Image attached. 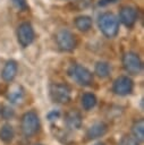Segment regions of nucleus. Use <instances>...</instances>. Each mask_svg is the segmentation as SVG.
I'll return each instance as SVG.
<instances>
[{
  "label": "nucleus",
  "mask_w": 144,
  "mask_h": 145,
  "mask_svg": "<svg viewBox=\"0 0 144 145\" xmlns=\"http://www.w3.org/2000/svg\"><path fill=\"white\" fill-rule=\"evenodd\" d=\"M40 127H41L40 117L34 110H29L22 116L20 130L26 137H32L36 135L40 130Z\"/></svg>",
  "instance_id": "f257e3e1"
},
{
  "label": "nucleus",
  "mask_w": 144,
  "mask_h": 145,
  "mask_svg": "<svg viewBox=\"0 0 144 145\" xmlns=\"http://www.w3.org/2000/svg\"><path fill=\"white\" fill-rule=\"evenodd\" d=\"M98 25L102 34L109 39L115 37L119 31V20L112 12H104L99 17Z\"/></svg>",
  "instance_id": "f03ea898"
},
{
  "label": "nucleus",
  "mask_w": 144,
  "mask_h": 145,
  "mask_svg": "<svg viewBox=\"0 0 144 145\" xmlns=\"http://www.w3.org/2000/svg\"><path fill=\"white\" fill-rule=\"evenodd\" d=\"M68 74L81 86H91L93 84V74L82 65H73Z\"/></svg>",
  "instance_id": "7ed1b4c3"
},
{
  "label": "nucleus",
  "mask_w": 144,
  "mask_h": 145,
  "mask_svg": "<svg viewBox=\"0 0 144 145\" xmlns=\"http://www.w3.org/2000/svg\"><path fill=\"white\" fill-rule=\"evenodd\" d=\"M50 97L52 102L59 103V104H67L71 100V91L70 87L66 84L57 83L52 84L50 86Z\"/></svg>",
  "instance_id": "20e7f679"
},
{
  "label": "nucleus",
  "mask_w": 144,
  "mask_h": 145,
  "mask_svg": "<svg viewBox=\"0 0 144 145\" xmlns=\"http://www.w3.org/2000/svg\"><path fill=\"white\" fill-rule=\"evenodd\" d=\"M56 42L61 51L70 52L77 46V39L68 29H60L56 35Z\"/></svg>",
  "instance_id": "39448f33"
},
{
  "label": "nucleus",
  "mask_w": 144,
  "mask_h": 145,
  "mask_svg": "<svg viewBox=\"0 0 144 145\" xmlns=\"http://www.w3.org/2000/svg\"><path fill=\"white\" fill-rule=\"evenodd\" d=\"M122 66L124 69L129 75H139L143 70V63L139 56L135 52H127L122 57Z\"/></svg>",
  "instance_id": "423d86ee"
},
{
  "label": "nucleus",
  "mask_w": 144,
  "mask_h": 145,
  "mask_svg": "<svg viewBox=\"0 0 144 145\" xmlns=\"http://www.w3.org/2000/svg\"><path fill=\"white\" fill-rule=\"evenodd\" d=\"M134 89V82L128 76H119L112 83V92L118 96H127Z\"/></svg>",
  "instance_id": "0eeeda50"
},
{
  "label": "nucleus",
  "mask_w": 144,
  "mask_h": 145,
  "mask_svg": "<svg viewBox=\"0 0 144 145\" xmlns=\"http://www.w3.org/2000/svg\"><path fill=\"white\" fill-rule=\"evenodd\" d=\"M35 33L29 23H23L17 28V41L23 48H27L34 41Z\"/></svg>",
  "instance_id": "6e6552de"
},
{
  "label": "nucleus",
  "mask_w": 144,
  "mask_h": 145,
  "mask_svg": "<svg viewBox=\"0 0 144 145\" xmlns=\"http://www.w3.org/2000/svg\"><path fill=\"white\" fill-rule=\"evenodd\" d=\"M107 133H108V125L103 121H96L87 128L85 137L87 140H94L103 137Z\"/></svg>",
  "instance_id": "1a4fd4ad"
},
{
  "label": "nucleus",
  "mask_w": 144,
  "mask_h": 145,
  "mask_svg": "<svg viewBox=\"0 0 144 145\" xmlns=\"http://www.w3.org/2000/svg\"><path fill=\"white\" fill-rule=\"evenodd\" d=\"M119 18H120V22L126 27H132L136 23L137 11L134 7H130V6L122 7L120 10V14H119Z\"/></svg>",
  "instance_id": "9d476101"
},
{
  "label": "nucleus",
  "mask_w": 144,
  "mask_h": 145,
  "mask_svg": "<svg viewBox=\"0 0 144 145\" xmlns=\"http://www.w3.org/2000/svg\"><path fill=\"white\" fill-rule=\"evenodd\" d=\"M65 122H66V126L69 129H71V130H78L82 127L83 117H82V114L77 110H71V111H69L66 114Z\"/></svg>",
  "instance_id": "9b49d317"
},
{
  "label": "nucleus",
  "mask_w": 144,
  "mask_h": 145,
  "mask_svg": "<svg viewBox=\"0 0 144 145\" xmlns=\"http://www.w3.org/2000/svg\"><path fill=\"white\" fill-rule=\"evenodd\" d=\"M18 71V65L15 60H8L6 65L3 66V69L1 71V77L5 82L10 83L15 79Z\"/></svg>",
  "instance_id": "f8f14e48"
},
{
  "label": "nucleus",
  "mask_w": 144,
  "mask_h": 145,
  "mask_svg": "<svg viewBox=\"0 0 144 145\" xmlns=\"http://www.w3.org/2000/svg\"><path fill=\"white\" fill-rule=\"evenodd\" d=\"M15 138V129L10 123H3L0 127V140L6 144L9 145L12 143Z\"/></svg>",
  "instance_id": "ddd939ff"
},
{
  "label": "nucleus",
  "mask_w": 144,
  "mask_h": 145,
  "mask_svg": "<svg viewBox=\"0 0 144 145\" xmlns=\"http://www.w3.org/2000/svg\"><path fill=\"white\" fill-rule=\"evenodd\" d=\"M24 95H25L24 88L19 85H16V86H14L12 88L9 89V92L7 94V97H8V101L10 103L18 104L19 102H22L24 100Z\"/></svg>",
  "instance_id": "4468645a"
},
{
  "label": "nucleus",
  "mask_w": 144,
  "mask_h": 145,
  "mask_svg": "<svg viewBox=\"0 0 144 145\" xmlns=\"http://www.w3.org/2000/svg\"><path fill=\"white\" fill-rule=\"evenodd\" d=\"M96 103H98V97L92 92H86L81 97V104L85 111L92 110L96 105Z\"/></svg>",
  "instance_id": "2eb2a0df"
},
{
  "label": "nucleus",
  "mask_w": 144,
  "mask_h": 145,
  "mask_svg": "<svg viewBox=\"0 0 144 145\" xmlns=\"http://www.w3.org/2000/svg\"><path fill=\"white\" fill-rule=\"evenodd\" d=\"M132 134L133 136L141 143L144 139V120L138 119L132 126Z\"/></svg>",
  "instance_id": "dca6fc26"
},
{
  "label": "nucleus",
  "mask_w": 144,
  "mask_h": 145,
  "mask_svg": "<svg viewBox=\"0 0 144 145\" xmlns=\"http://www.w3.org/2000/svg\"><path fill=\"white\" fill-rule=\"evenodd\" d=\"M75 26L82 32H87L92 26V19L88 16H79L75 19Z\"/></svg>",
  "instance_id": "f3484780"
},
{
  "label": "nucleus",
  "mask_w": 144,
  "mask_h": 145,
  "mask_svg": "<svg viewBox=\"0 0 144 145\" xmlns=\"http://www.w3.org/2000/svg\"><path fill=\"white\" fill-rule=\"evenodd\" d=\"M94 72L100 78H107L110 75V65L105 61H99L95 65Z\"/></svg>",
  "instance_id": "a211bd4d"
},
{
  "label": "nucleus",
  "mask_w": 144,
  "mask_h": 145,
  "mask_svg": "<svg viewBox=\"0 0 144 145\" xmlns=\"http://www.w3.org/2000/svg\"><path fill=\"white\" fill-rule=\"evenodd\" d=\"M0 116L5 120H10L15 117V110L10 105H3L0 108Z\"/></svg>",
  "instance_id": "6ab92c4d"
},
{
  "label": "nucleus",
  "mask_w": 144,
  "mask_h": 145,
  "mask_svg": "<svg viewBox=\"0 0 144 145\" xmlns=\"http://www.w3.org/2000/svg\"><path fill=\"white\" fill-rule=\"evenodd\" d=\"M118 145H139V142L133 136V135H124Z\"/></svg>",
  "instance_id": "aec40b11"
},
{
  "label": "nucleus",
  "mask_w": 144,
  "mask_h": 145,
  "mask_svg": "<svg viewBox=\"0 0 144 145\" xmlns=\"http://www.w3.org/2000/svg\"><path fill=\"white\" fill-rule=\"evenodd\" d=\"M60 116H61L60 110L53 109V110H51V111H49V112L46 113V119H48L49 121H56L57 119L60 118Z\"/></svg>",
  "instance_id": "412c9836"
},
{
  "label": "nucleus",
  "mask_w": 144,
  "mask_h": 145,
  "mask_svg": "<svg viewBox=\"0 0 144 145\" xmlns=\"http://www.w3.org/2000/svg\"><path fill=\"white\" fill-rule=\"evenodd\" d=\"M12 3L18 9H25L26 8V0H12Z\"/></svg>",
  "instance_id": "4be33fe9"
},
{
  "label": "nucleus",
  "mask_w": 144,
  "mask_h": 145,
  "mask_svg": "<svg viewBox=\"0 0 144 145\" xmlns=\"http://www.w3.org/2000/svg\"><path fill=\"white\" fill-rule=\"evenodd\" d=\"M117 0H101L100 1V5H105V3H109V2H116Z\"/></svg>",
  "instance_id": "5701e85b"
},
{
  "label": "nucleus",
  "mask_w": 144,
  "mask_h": 145,
  "mask_svg": "<svg viewBox=\"0 0 144 145\" xmlns=\"http://www.w3.org/2000/svg\"><path fill=\"white\" fill-rule=\"evenodd\" d=\"M93 145H105V143H103V142H96V143L93 144Z\"/></svg>",
  "instance_id": "b1692460"
},
{
  "label": "nucleus",
  "mask_w": 144,
  "mask_h": 145,
  "mask_svg": "<svg viewBox=\"0 0 144 145\" xmlns=\"http://www.w3.org/2000/svg\"><path fill=\"white\" fill-rule=\"evenodd\" d=\"M35 145H42V144H35Z\"/></svg>",
  "instance_id": "393cba45"
}]
</instances>
